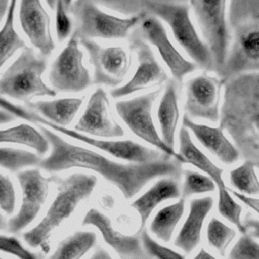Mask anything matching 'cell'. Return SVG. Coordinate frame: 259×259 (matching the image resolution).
Returning <instances> with one entry per match:
<instances>
[{"mask_svg": "<svg viewBox=\"0 0 259 259\" xmlns=\"http://www.w3.org/2000/svg\"><path fill=\"white\" fill-rule=\"evenodd\" d=\"M38 125L51 145L50 155L38 165L41 169L48 172L71 168L92 170L115 185L126 199L134 197L155 178L179 179L182 174V163L170 156L149 163H119L98 152L66 141L46 125Z\"/></svg>", "mask_w": 259, "mask_h": 259, "instance_id": "obj_1", "label": "cell"}, {"mask_svg": "<svg viewBox=\"0 0 259 259\" xmlns=\"http://www.w3.org/2000/svg\"><path fill=\"white\" fill-rule=\"evenodd\" d=\"M51 179L57 184V194L39 223L23 234L24 241L30 247L39 248L45 254L51 250L50 239L53 233L91 195L97 184L96 176L79 172L65 178Z\"/></svg>", "mask_w": 259, "mask_h": 259, "instance_id": "obj_2", "label": "cell"}, {"mask_svg": "<svg viewBox=\"0 0 259 259\" xmlns=\"http://www.w3.org/2000/svg\"><path fill=\"white\" fill-rule=\"evenodd\" d=\"M145 11L170 27L176 42L197 67L205 71L215 70L212 54L192 21L188 3L146 0Z\"/></svg>", "mask_w": 259, "mask_h": 259, "instance_id": "obj_3", "label": "cell"}, {"mask_svg": "<svg viewBox=\"0 0 259 259\" xmlns=\"http://www.w3.org/2000/svg\"><path fill=\"white\" fill-rule=\"evenodd\" d=\"M1 107L7 109L18 118L30 121L35 124L46 125L51 130L56 131L57 133H60L69 138L82 142L88 146H91L92 148L100 150L117 159L124 160L130 163H149V162L160 160L165 156H168L159 150L146 147L132 140H111V139L96 138V137H91V136L79 133L72 128L59 126L45 119L35 111L26 109L18 104H15L10 100H8V98L3 96L1 97Z\"/></svg>", "mask_w": 259, "mask_h": 259, "instance_id": "obj_4", "label": "cell"}, {"mask_svg": "<svg viewBox=\"0 0 259 259\" xmlns=\"http://www.w3.org/2000/svg\"><path fill=\"white\" fill-rule=\"evenodd\" d=\"M47 70V58L34 49L26 47L7 66L0 77V94L14 100L30 102L36 97H54L57 92L42 76Z\"/></svg>", "mask_w": 259, "mask_h": 259, "instance_id": "obj_5", "label": "cell"}, {"mask_svg": "<svg viewBox=\"0 0 259 259\" xmlns=\"http://www.w3.org/2000/svg\"><path fill=\"white\" fill-rule=\"evenodd\" d=\"M74 15V34L79 38L124 39L140 25L146 11L132 16H118L108 13L91 2L74 1L69 8Z\"/></svg>", "mask_w": 259, "mask_h": 259, "instance_id": "obj_6", "label": "cell"}, {"mask_svg": "<svg viewBox=\"0 0 259 259\" xmlns=\"http://www.w3.org/2000/svg\"><path fill=\"white\" fill-rule=\"evenodd\" d=\"M193 11L199 31L207 44L215 65L222 70L231 49V30L228 19L229 0H184Z\"/></svg>", "mask_w": 259, "mask_h": 259, "instance_id": "obj_7", "label": "cell"}, {"mask_svg": "<svg viewBox=\"0 0 259 259\" xmlns=\"http://www.w3.org/2000/svg\"><path fill=\"white\" fill-rule=\"evenodd\" d=\"M162 93V88L148 91L130 99H121L115 102V110L130 131L146 142L157 148L164 154L185 163L184 159L175 150L168 147L158 132L152 114L153 105Z\"/></svg>", "mask_w": 259, "mask_h": 259, "instance_id": "obj_8", "label": "cell"}, {"mask_svg": "<svg viewBox=\"0 0 259 259\" xmlns=\"http://www.w3.org/2000/svg\"><path fill=\"white\" fill-rule=\"evenodd\" d=\"M81 48L79 37L73 33L52 63L48 79L56 92L80 93L93 84Z\"/></svg>", "mask_w": 259, "mask_h": 259, "instance_id": "obj_9", "label": "cell"}, {"mask_svg": "<svg viewBox=\"0 0 259 259\" xmlns=\"http://www.w3.org/2000/svg\"><path fill=\"white\" fill-rule=\"evenodd\" d=\"M128 38L130 50L137 57V67L125 83L110 90L109 93L113 98H122L145 89L161 87L170 80L168 73L157 60L149 42L143 38L139 31L132 33Z\"/></svg>", "mask_w": 259, "mask_h": 259, "instance_id": "obj_10", "label": "cell"}, {"mask_svg": "<svg viewBox=\"0 0 259 259\" xmlns=\"http://www.w3.org/2000/svg\"><path fill=\"white\" fill-rule=\"evenodd\" d=\"M79 39L93 69V84L111 88L120 86L132 66V51L121 46H102L91 38Z\"/></svg>", "mask_w": 259, "mask_h": 259, "instance_id": "obj_11", "label": "cell"}, {"mask_svg": "<svg viewBox=\"0 0 259 259\" xmlns=\"http://www.w3.org/2000/svg\"><path fill=\"white\" fill-rule=\"evenodd\" d=\"M138 31L147 42L156 49L176 83L181 84L187 75L197 69V65L186 59L174 46L162 20L157 16L147 12Z\"/></svg>", "mask_w": 259, "mask_h": 259, "instance_id": "obj_12", "label": "cell"}, {"mask_svg": "<svg viewBox=\"0 0 259 259\" xmlns=\"http://www.w3.org/2000/svg\"><path fill=\"white\" fill-rule=\"evenodd\" d=\"M22 199L18 212L7 223V230L16 234L30 225L38 215L50 190L51 178L45 177L37 169H28L17 173Z\"/></svg>", "mask_w": 259, "mask_h": 259, "instance_id": "obj_13", "label": "cell"}, {"mask_svg": "<svg viewBox=\"0 0 259 259\" xmlns=\"http://www.w3.org/2000/svg\"><path fill=\"white\" fill-rule=\"evenodd\" d=\"M221 81L207 74L200 73L185 83V113L191 118L217 122L220 118Z\"/></svg>", "mask_w": 259, "mask_h": 259, "instance_id": "obj_14", "label": "cell"}, {"mask_svg": "<svg viewBox=\"0 0 259 259\" xmlns=\"http://www.w3.org/2000/svg\"><path fill=\"white\" fill-rule=\"evenodd\" d=\"M74 130L91 137L103 139L124 136L123 127L114 119L111 113L109 97L102 87H98L91 93Z\"/></svg>", "mask_w": 259, "mask_h": 259, "instance_id": "obj_15", "label": "cell"}, {"mask_svg": "<svg viewBox=\"0 0 259 259\" xmlns=\"http://www.w3.org/2000/svg\"><path fill=\"white\" fill-rule=\"evenodd\" d=\"M18 18L20 27L32 48L48 58L55 50L51 16L42 0H19Z\"/></svg>", "mask_w": 259, "mask_h": 259, "instance_id": "obj_16", "label": "cell"}, {"mask_svg": "<svg viewBox=\"0 0 259 259\" xmlns=\"http://www.w3.org/2000/svg\"><path fill=\"white\" fill-rule=\"evenodd\" d=\"M83 226H93L101 234L104 242L110 246L121 259L140 257L146 253L141 237L125 235L115 230L110 219L96 208H90L82 220Z\"/></svg>", "mask_w": 259, "mask_h": 259, "instance_id": "obj_17", "label": "cell"}, {"mask_svg": "<svg viewBox=\"0 0 259 259\" xmlns=\"http://www.w3.org/2000/svg\"><path fill=\"white\" fill-rule=\"evenodd\" d=\"M182 125L192 133L196 140L222 163L231 165L239 160V150L226 136L222 126L196 122L186 113L183 115Z\"/></svg>", "mask_w": 259, "mask_h": 259, "instance_id": "obj_18", "label": "cell"}, {"mask_svg": "<svg viewBox=\"0 0 259 259\" xmlns=\"http://www.w3.org/2000/svg\"><path fill=\"white\" fill-rule=\"evenodd\" d=\"M212 206L213 198L211 196H203L190 201L187 218L174 241L175 247L185 253H190L198 246L201 241L204 221Z\"/></svg>", "mask_w": 259, "mask_h": 259, "instance_id": "obj_19", "label": "cell"}, {"mask_svg": "<svg viewBox=\"0 0 259 259\" xmlns=\"http://www.w3.org/2000/svg\"><path fill=\"white\" fill-rule=\"evenodd\" d=\"M177 85L178 83L174 80H169L165 84L157 108V119L161 137L165 144L173 150L180 116Z\"/></svg>", "mask_w": 259, "mask_h": 259, "instance_id": "obj_20", "label": "cell"}, {"mask_svg": "<svg viewBox=\"0 0 259 259\" xmlns=\"http://www.w3.org/2000/svg\"><path fill=\"white\" fill-rule=\"evenodd\" d=\"M180 196L181 191L178 179L174 177H161V179L131 203V206L140 215L141 230L144 229L153 210L160 203L169 199L179 198Z\"/></svg>", "mask_w": 259, "mask_h": 259, "instance_id": "obj_21", "label": "cell"}, {"mask_svg": "<svg viewBox=\"0 0 259 259\" xmlns=\"http://www.w3.org/2000/svg\"><path fill=\"white\" fill-rule=\"evenodd\" d=\"M83 97H62L50 100L30 101L27 107L45 119L67 127L76 117L83 105Z\"/></svg>", "mask_w": 259, "mask_h": 259, "instance_id": "obj_22", "label": "cell"}, {"mask_svg": "<svg viewBox=\"0 0 259 259\" xmlns=\"http://www.w3.org/2000/svg\"><path fill=\"white\" fill-rule=\"evenodd\" d=\"M251 62L259 63V25L245 26L238 32L222 71L232 72Z\"/></svg>", "mask_w": 259, "mask_h": 259, "instance_id": "obj_23", "label": "cell"}, {"mask_svg": "<svg viewBox=\"0 0 259 259\" xmlns=\"http://www.w3.org/2000/svg\"><path fill=\"white\" fill-rule=\"evenodd\" d=\"M179 154L184 159L185 163L191 164L198 170H201L205 175H208L217 184V188L225 187L223 177L224 170L217 166L192 141L190 132L182 125L178 134Z\"/></svg>", "mask_w": 259, "mask_h": 259, "instance_id": "obj_24", "label": "cell"}, {"mask_svg": "<svg viewBox=\"0 0 259 259\" xmlns=\"http://www.w3.org/2000/svg\"><path fill=\"white\" fill-rule=\"evenodd\" d=\"M2 144H17L32 149L39 156L49 152L50 142L42 131H38L27 123H20L14 126L3 128L0 132Z\"/></svg>", "mask_w": 259, "mask_h": 259, "instance_id": "obj_25", "label": "cell"}, {"mask_svg": "<svg viewBox=\"0 0 259 259\" xmlns=\"http://www.w3.org/2000/svg\"><path fill=\"white\" fill-rule=\"evenodd\" d=\"M18 0H10L7 11L2 18L3 24L0 31V67L3 68L18 51L27 46L15 27V13Z\"/></svg>", "mask_w": 259, "mask_h": 259, "instance_id": "obj_26", "label": "cell"}, {"mask_svg": "<svg viewBox=\"0 0 259 259\" xmlns=\"http://www.w3.org/2000/svg\"><path fill=\"white\" fill-rule=\"evenodd\" d=\"M185 211V200L180 198L177 202L169 204L155 214L151 224V232L160 240L169 242Z\"/></svg>", "mask_w": 259, "mask_h": 259, "instance_id": "obj_27", "label": "cell"}, {"mask_svg": "<svg viewBox=\"0 0 259 259\" xmlns=\"http://www.w3.org/2000/svg\"><path fill=\"white\" fill-rule=\"evenodd\" d=\"M96 240L93 232H75L59 243L49 259H81L95 245Z\"/></svg>", "mask_w": 259, "mask_h": 259, "instance_id": "obj_28", "label": "cell"}, {"mask_svg": "<svg viewBox=\"0 0 259 259\" xmlns=\"http://www.w3.org/2000/svg\"><path fill=\"white\" fill-rule=\"evenodd\" d=\"M256 168V163L245 161L230 171V182L237 189L236 191L246 195H259V178Z\"/></svg>", "mask_w": 259, "mask_h": 259, "instance_id": "obj_29", "label": "cell"}, {"mask_svg": "<svg viewBox=\"0 0 259 259\" xmlns=\"http://www.w3.org/2000/svg\"><path fill=\"white\" fill-rule=\"evenodd\" d=\"M0 155L1 167L10 172L39 165L42 160L37 153L13 147H1Z\"/></svg>", "mask_w": 259, "mask_h": 259, "instance_id": "obj_30", "label": "cell"}, {"mask_svg": "<svg viewBox=\"0 0 259 259\" xmlns=\"http://www.w3.org/2000/svg\"><path fill=\"white\" fill-rule=\"evenodd\" d=\"M218 210L220 214L233 224L243 235L247 234L244 220H242L243 208L233 197L227 186L218 188Z\"/></svg>", "mask_w": 259, "mask_h": 259, "instance_id": "obj_31", "label": "cell"}, {"mask_svg": "<svg viewBox=\"0 0 259 259\" xmlns=\"http://www.w3.org/2000/svg\"><path fill=\"white\" fill-rule=\"evenodd\" d=\"M235 237L236 231L219 219L211 218L208 222L206 228V239L209 246L217 250L220 255H226V251Z\"/></svg>", "mask_w": 259, "mask_h": 259, "instance_id": "obj_32", "label": "cell"}, {"mask_svg": "<svg viewBox=\"0 0 259 259\" xmlns=\"http://www.w3.org/2000/svg\"><path fill=\"white\" fill-rule=\"evenodd\" d=\"M215 187V182L208 175L191 170H186L184 173V182L182 185V195L184 197L212 192Z\"/></svg>", "mask_w": 259, "mask_h": 259, "instance_id": "obj_33", "label": "cell"}, {"mask_svg": "<svg viewBox=\"0 0 259 259\" xmlns=\"http://www.w3.org/2000/svg\"><path fill=\"white\" fill-rule=\"evenodd\" d=\"M79 2H91L100 7L107 8L111 11L132 16L145 11L146 0H75Z\"/></svg>", "mask_w": 259, "mask_h": 259, "instance_id": "obj_34", "label": "cell"}, {"mask_svg": "<svg viewBox=\"0 0 259 259\" xmlns=\"http://www.w3.org/2000/svg\"><path fill=\"white\" fill-rule=\"evenodd\" d=\"M55 32L59 42L69 39L74 32V24L69 15V9L64 0H56L55 4Z\"/></svg>", "mask_w": 259, "mask_h": 259, "instance_id": "obj_35", "label": "cell"}, {"mask_svg": "<svg viewBox=\"0 0 259 259\" xmlns=\"http://www.w3.org/2000/svg\"><path fill=\"white\" fill-rule=\"evenodd\" d=\"M140 237L146 253L153 259H185L180 253L159 244L145 229L141 230Z\"/></svg>", "mask_w": 259, "mask_h": 259, "instance_id": "obj_36", "label": "cell"}, {"mask_svg": "<svg viewBox=\"0 0 259 259\" xmlns=\"http://www.w3.org/2000/svg\"><path fill=\"white\" fill-rule=\"evenodd\" d=\"M229 259H259V243L248 234L242 235L232 247Z\"/></svg>", "mask_w": 259, "mask_h": 259, "instance_id": "obj_37", "label": "cell"}, {"mask_svg": "<svg viewBox=\"0 0 259 259\" xmlns=\"http://www.w3.org/2000/svg\"><path fill=\"white\" fill-rule=\"evenodd\" d=\"M0 249L3 253L12 255L17 259H42L39 254L27 250L21 242L13 236L1 235Z\"/></svg>", "mask_w": 259, "mask_h": 259, "instance_id": "obj_38", "label": "cell"}, {"mask_svg": "<svg viewBox=\"0 0 259 259\" xmlns=\"http://www.w3.org/2000/svg\"><path fill=\"white\" fill-rule=\"evenodd\" d=\"M16 195L12 181L5 175H0V206L1 209L11 214L15 209Z\"/></svg>", "mask_w": 259, "mask_h": 259, "instance_id": "obj_39", "label": "cell"}, {"mask_svg": "<svg viewBox=\"0 0 259 259\" xmlns=\"http://www.w3.org/2000/svg\"><path fill=\"white\" fill-rule=\"evenodd\" d=\"M231 192L238 200H240L245 205H247L249 208L254 210L257 214H259V197L252 196V195H246V194L238 192L236 190H231Z\"/></svg>", "mask_w": 259, "mask_h": 259, "instance_id": "obj_40", "label": "cell"}, {"mask_svg": "<svg viewBox=\"0 0 259 259\" xmlns=\"http://www.w3.org/2000/svg\"><path fill=\"white\" fill-rule=\"evenodd\" d=\"M244 225H245L247 234L253 237L254 239L256 238L259 240V220L248 215L244 220Z\"/></svg>", "mask_w": 259, "mask_h": 259, "instance_id": "obj_41", "label": "cell"}, {"mask_svg": "<svg viewBox=\"0 0 259 259\" xmlns=\"http://www.w3.org/2000/svg\"><path fill=\"white\" fill-rule=\"evenodd\" d=\"M15 118H16V116L13 113H11L7 109L1 107V111H0V123L1 124H5V123H8V122H11Z\"/></svg>", "mask_w": 259, "mask_h": 259, "instance_id": "obj_42", "label": "cell"}, {"mask_svg": "<svg viewBox=\"0 0 259 259\" xmlns=\"http://www.w3.org/2000/svg\"><path fill=\"white\" fill-rule=\"evenodd\" d=\"M89 259H112V257L104 249H97Z\"/></svg>", "mask_w": 259, "mask_h": 259, "instance_id": "obj_43", "label": "cell"}, {"mask_svg": "<svg viewBox=\"0 0 259 259\" xmlns=\"http://www.w3.org/2000/svg\"><path fill=\"white\" fill-rule=\"evenodd\" d=\"M193 259H217L213 255H211L210 253H208L205 249L201 248L198 253L194 256Z\"/></svg>", "mask_w": 259, "mask_h": 259, "instance_id": "obj_44", "label": "cell"}, {"mask_svg": "<svg viewBox=\"0 0 259 259\" xmlns=\"http://www.w3.org/2000/svg\"><path fill=\"white\" fill-rule=\"evenodd\" d=\"M9 2H10V0H0V17H1V19L4 17V15L7 11Z\"/></svg>", "mask_w": 259, "mask_h": 259, "instance_id": "obj_45", "label": "cell"}, {"mask_svg": "<svg viewBox=\"0 0 259 259\" xmlns=\"http://www.w3.org/2000/svg\"><path fill=\"white\" fill-rule=\"evenodd\" d=\"M252 123H253V126L256 130V132L259 134V111H257L256 113L253 114Z\"/></svg>", "mask_w": 259, "mask_h": 259, "instance_id": "obj_46", "label": "cell"}, {"mask_svg": "<svg viewBox=\"0 0 259 259\" xmlns=\"http://www.w3.org/2000/svg\"><path fill=\"white\" fill-rule=\"evenodd\" d=\"M45 1H46V3L50 6L51 9H54L55 4H56V0H45Z\"/></svg>", "mask_w": 259, "mask_h": 259, "instance_id": "obj_47", "label": "cell"}, {"mask_svg": "<svg viewBox=\"0 0 259 259\" xmlns=\"http://www.w3.org/2000/svg\"><path fill=\"white\" fill-rule=\"evenodd\" d=\"M132 259H153L151 256H149L147 253H145L144 255L140 256V257H136V258H132Z\"/></svg>", "mask_w": 259, "mask_h": 259, "instance_id": "obj_48", "label": "cell"}, {"mask_svg": "<svg viewBox=\"0 0 259 259\" xmlns=\"http://www.w3.org/2000/svg\"><path fill=\"white\" fill-rule=\"evenodd\" d=\"M65 1V4H66V6L68 7V9L70 8V6L73 4V2L75 1V0H64Z\"/></svg>", "mask_w": 259, "mask_h": 259, "instance_id": "obj_49", "label": "cell"}, {"mask_svg": "<svg viewBox=\"0 0 259 259\" xmlns=\"http://www.w3.org/2000/svg\"><path fill=\"white\" fill-rule=\"evenodd\" d=\"M150 1H171V2H185L184 0H150Z\"/></svg>", "mask_w": 259, "mask_h": 259, "instance_id": "obj_50", "label": "cell"}, {"mask_svg": "<svg viewBox=\"0 0 259 259\" xmlns=\"http://www.w3.org/2000/svg\"><path fill=\"white\" fill-rule=\"evenodd\" d=\"M256 167H257V170L259 172V163H256Z\"/></svg>", "mask_w": 259, "mask_h": 259, "instance_id": "obj_51", "label": "cell"}, {"mask_svg": "<svg viewBox=\"0 0 259 259\" xmlns=\"http://www.w3.org/2000/svg\"><path fill=\"white\" fill-rule=\"evenodd\" d=\"M1 259H5V258H1Z\"/></svg>", "mask_w": 259, "mask_h": 259, "instance_id": "obj_52", "label": "cell"}]
</instances>
